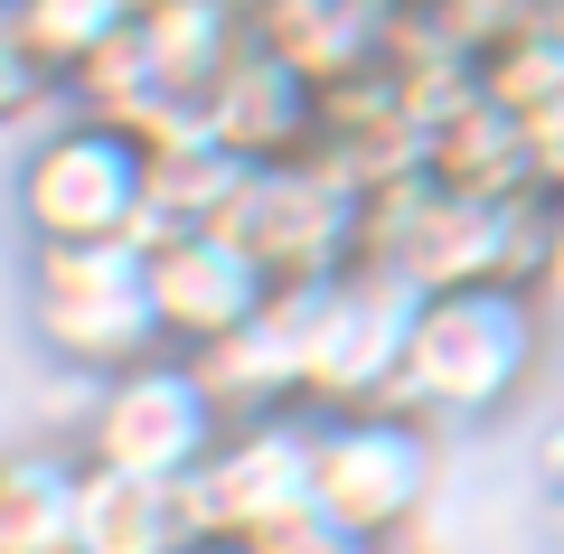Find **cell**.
<instances>
[{"mask_svg": "<svg viewBox=\"0 0 564 554\" xmlns=\"http://www.w3.org/2000/svg\"><path fill=\"white\" fill-rule=\"evenodd\" d=\"M536 357L545 301L527 282H452V292H423L414 311L395 404H414L423 423H499L536 385Z\"/></svg>", "mask_w": 564, "mask_h": 554, "instance_id": "1", "label": "cell"}, {"mask_svg": "<svg viewBox=\"0 0 564 554\" xmlns=\"http://www.w3.org/2000/svg\"><path fill=\"white\" fill-rule=\"evenodd\" d=\"M151 226V141L66 104L29 132L20 160V236L29 245H132Z\"/></svg>", "mask_w": 564, "mask_h": 554, "instance_id": "2", "label": "cell"}, {"mask_svg": "<svg viewBox=\"0 0 564 554\" xmlns=\"http://www.w3.org/2000/svg\"><path fill=\"white\" fill-rule=\"evenodd\" d=\"M29 338L85 385L161 357V311H151L141 236L132 245H29Z\"/></svg>", "mask_w": 564, "mask_h": 554, "instance_id": "3", "label": "cell"}, {"mask_svg": "<svg viewBox=\"0 0 564 554\" xmlns=\"http://www.w3.org/2000/svg\"><path fill=\"white\" fill-rule=\"evenodd\" d=\"M433 479H443V423H423L414 404L311 414V508L358 545H404L433 508Z\"/></svg>", "mask_w": 564, "mask_h": 554, "instance_id": "4", "label": "cell"}, {"mask_svg": "<svg viewBox=\"0 0 564 554\" xmlns=\"http://www.w3.org/2000/svg\"><path fill=\"white\" fill-rule=\"evenodd\" d=\"M226 423H236V414H226L217 377H207L198 357L161 348V357H141V367H122V377L95 385L76 452L95 460V470H122V479H161V489H180V479L226 442Z\"/></svg>", "mask_w": 564, "mask_h": 554, "instance_id": "5", "label": "cell"}, {"mask_svg": "<svg viewBox=\"0 0 564 554\" xmlns=\"http://www.w3.org/2000/svg\"><path fill=\"white\" fill-rule=\"evenodd\" d=\"M198 545H254L263 526H282L292 508H311V414L302 404H263L236 414L226 442L180 479Z\"/></svg>", "mask_w": 564, "mask_h": 554, "instance_id": "6", "label": "cell"}, {"mask_svg": "<svg viewBox=\"0 0 564 554\" xmlns=\"http://www.w3.org/2000/svg\"><path fill=\"white\" fill-rule=\"evenodd\" d=\"M226 226L245 236V254L273 282H321L367 254V188L348 170H329V160H282V170L245 178Z\"/></svg>", "mask_w": 564, "mask_h": 554, "instance_id": "7", "label": "cell"}, {"mask_svg": "<svg viewBox=\"0 0 564 554\" xmlns=\"http://www.w3.org/2000/svg\"><path fill=\"white\" fill-rule=\"evenodd\" d=\"M141 254H151L161 348H180V357H217L273 301V273L245 254L236 226H170V236H141Z\"/></svg>", "mask_w": 564, "mask_h": 554, "instance_id": "8", "label": "cell"}, {"mask_svg": "<svg viewBox=\"0 0 564 554\" xmlns=\"http://www.w3.org/2000/svg\"><path fill=\"white\" fill-rule=\"evenodd\" d=\"M198 132H217L236 160L254 170H282V160H321V132H329V85H311L292 57L245 29V47L226 57V76L207 85V113Z\"/></svg>", "mask_w": 564, "mask_h": 554, "instance_id": "9", "label": "cell"}, {"mask_svg": "<svg viewBox=\"0 0 564 554\" xmlns=\"http://www.w3.org/2000/svg\"><path fill=\"white\" fill-rule=\"evenodd\" d=\"M85 526V452H0V554H76Z\"/></svg>", "mask_w": 564, "mask_h": 554, "instance_id": "10", "label": "cell"}, {"mask_svg": "<svg viewBox=\"0 0 564 554\" xmlns=\"http://www.w3.org/2000/svg\"><path fill=\"white\" fill-rule=\"evenodd\" d=\"M76 554H198V526H188V498L161 489V479H122L85 460V526Z\"/></svg>", "mask_w": 564, "mask_h": 554, "instance_id": "11", "label": "cell"}, {"mask_svg": "<svg viewBox=\"0 0 564 554\" xmlns=\"http://www.w3.org/2000/svg\"><path fill=\"white\" fill-rule=\"evenodd\" d=\"M254 160H236L217 132H180V141H151V226L141 236H170V226H226L245 198Z\"/></svg>", "mask_w": 564, "mask_h": 554, "instance_id": "12", "label": "cell"}, {"mask_svg": "<svg viewBox=\"0 0 564 554\" xmlns=\"http://www.w3.org/2000/svg\"><path fill=\"white\" fill-rule=\"evenodd\" d=\"M132 10H141V0H20V39L39 47L66 85H76L85 66L132 29Z\"/></svg>", "mask_w": 564, "mask_h": 554, "instance_id": "13", "label": "cell"}, {"mask_svg": "<svg viewBox=\"0 0 564 554\" xmlns=\"http://www.w3.org/2000/svg\"><path fill=\"white\" fill-rule=\"evenodd\" d=\"M66 113V76L29 39H0V132H39Z\"/></svg>", "mask_w": 564, "mask_h": 554, "instance_id": "14", "label": "cell"}, {"mask_svg": "<svg viewBox=\"0 0 564 554\" xmlns=\"http://www.w3.org/2000/svg\"><path fill=\"white\" fill-rule=\"evenodd\" d=\"M236 554H358V535H348V526H329L321 508H292L282 526H263L254 545H236Z\"/></svg>", "mask_w": 564, "mask_h": 554, "instance_id": "15", "label": "cell"}, {"mask_svg": "<svg viewBox=\"0 0 564 554\" xmlns=\"http://www.w3.org/2000/svg\"><path fill=\"white\" fill-rule=\"evenodd\" d=\"M536 301H545V319H564V198H555V245H545V273H536Z\"/></svg>", "mask_w": 564, "mask_h": 554, "instance_id": "16", "label": "cell"}, {"mask_svg": "<svg viewBox=\"0 0 564 554\" xmlns=\"http://www.w3.org/2000/svg\"><path fill=\"white\" fill-rule=\"evenodd\" d=\"M536 479H545V498H564V423L536 442Z\"/></svg>", "mask_w": 564, "mask_h": 554, "instance_id": "17", "label": "cell"}, {"mask_svg": "<svg viewBox=\"0 0 564 554\" xmlns=\"http://www.w3.org/2000/svg\"><path fill=\"white\" fill-rule=\"evenodd\" d=\"M0 39H20V0H0Z\"/></svg>", "mask_w": 564, "mask_h": 554, "instance_id": "18", "label": "cell"}, {"mask_svg": "<svg viewBox=\"0 0 564 554\" xmlns=\"http://www.w3.org/2000/svg\"><path fill=\"white\" fill-rule=\"evenodd\" d=\"M545 29H555V39H564V0H545Z\"/></svg>", "mask_w": 564, "mask_h": 554, "instance_id": "19", "label": "cell"}, {"mask_svg": "<svg viewBox=\"0 0 564 554\" xmlns=\"http://www.w3.org/2000/svg\"><path fill=\"white\" fill-rule=\"evenodd\" d=\"M358 554H423V545H358Z\"/></svg>", "mask_w": 564, "mask_h": 554, "instance_id": "20", "label": "cell"}, {"mask_svg": "<svg viewBox=\"0 0 564 554\" xmlns=\"http://www.w3.org/2000/svg\"><path fill=\"white\" fill-rule=\"evenodd\" d=\"M198 554H236V545H198Z\"/></svg>", "mask_w": 564, "mask_h": 554, "instance_id": "21", "label": "cell"}]
</instances>
